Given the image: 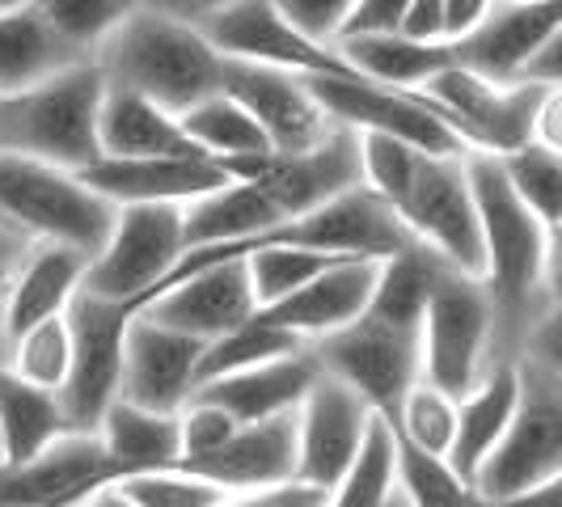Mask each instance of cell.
<instances>
[{"label":"cell","mask_w":562,"mask_h":507,"mask_svg":"<svg viewBox=\"0 0 562 507\" xmlns=\"http://www.w3.org/2000/svg\"><path fill=\"white\" fill-rule=\"evenodd\" d=\"M397 34L419 47H445V0H406Z\"/></svg>","instance_id":"cell-46"},{"label":"cell","mask_w":562,"mask_h":507,"mask_svg":"<svg viewBox=\"0 0 562 507\" xmlns=\"http://www.w3.org/2000/svg\"><path fill=\"white\" fill-rule=\"evenodd\" d=\"M0 342H4V275H0Z\"/></svg>","instance_id":"cell-52"},{"label":"cell","mask_w":562,"mask_h":507,"mask_svg":"<svg viewBox=\"0 0 562 507\" xmlns=\"http://www.w3.org/2000/svg\"><path fill=\"white\" fill-rule=\"evenodd\" d=\"M178 127H182V136L195 144L207 161H233V157L271 153L267 140H262V132H258V123L225 93H212L199 106L182 111L178 114Z\"/></svg>","instance_id":"cell-33"},{"label":"cell","mask_w":562,"mask_h":507,"mask_svg":"<svg viewBox=\"0 0 562 507\" xmlns=\"http://www.w3.org/2000/svg\"><path fill=\"white\" fill-rule=\"evenodd\" d=\"M397 499L406 507H470L474 491L445 457H427L397 440Z\"/></svg>","instance_id":"cell-41"},{"label":"cell","mask_w":562,"mask_h":507,"mask_svg":"<svg viewBox=\"0 0 562 507\" xmlns=\"http://www.w3.org/2000/svg\"><path fill=\"white\" fill-rule=\"evenodd\" d=\"M89 258L68 246H26L18 267L4 275V342L0 351L26 330L64 317L81 296Z\"/></svg>","instance_id":"cell-22"},{"label":"cell","mask_w":562,"mask_h":507,"mask_svg":"<svg viewBox=\"0 0 562 507\" xmlns=\"http://www.w3.org/2000/svg\"><path fill=\"white\" fill-rule=\"evenodd\" d=\"M394 507H406V504H402V499H394Z\"/></svg>","instance_id":"cell-53"},{"label":"cell","mask_w":562,"mask_h":507,"mask_svg":"<svg viewBox=\"0 0 562 507\" xmlns=\"http://www.w3.org/2000/svg\"><path fill=\"white\" fill-rule=\"evenodd\" d=\"M81 507H132V504L119 495V486H102V491H93Z\"/></svg>","instance_id":"cell-51"},{"label":"cell","mask_w":562,"mask_h":507,"mask_svg":"<svg viewBox=\"0 0 562 507\" xmlns=\"http://www.w3.org/2000/svg\"><path fill=\"white\" fill-rule=\"evenodd\" d=\"M225 64L228 59L212 52L199 26L173 18L169 4H132L123 26L93 56L106 89L148 98L169 114L191 111L203 98L221 93Z\"/></svg>","instance_id":"cell-2"},{"label":"cell","mask_w":562,"mask_h":507,"mask_svg":"<svg viewBox=\"0 0 562 507\" xmlns=\"http://www.w3.org/2000/svg\"><path fill=\"white\" fill-rule=\"evenodd\" d=\"M106 81L93 64H77L52 81L4 98L0 111V153L43 161L64 173H85L102 161L98 153V111Z\"/></svg>","instance_id":"cell-3"},{"label":"cell","mask_w":562,"mask_h":507,"mask_svg":"<svg viewBox=\"0 0 562 507\" xmlns=\"http://www.w3.org/2000/svg\"><path fill=\"white\" fill-rule=\"evenodd\" d=\"M516 372H520V406L499 444L482 457L470 478L479 504H495L562 478V360L520 356Z\"/></svg>","instance_id":"cell-4"},{"label":"cell","mask_w":562,"mask_h":507,"mask_svg":"<svg viewBox=\"0 0 562 507\" xmlns=\"http://www.w3.org/2000/svg\"><path fill=\"white\" fill-rule=\"evenodd\" d=\"M221 507H326V495L301 486V482H283L271 491H250V495H228Z\"/></svg>","instance_id":"cell-47"},{"label":"cell","mask_w":562,"mask_h":507,"mask_svg":"<svg viewBox=\"0 0 562 507\" xmlns=\"http://www.w3.org/2000/svg\"><path fill=\"white\" fill-rule=\"evenodd\" d=\"M93 436L114 465L119 482L132 474L173 470L182 457L178 452V415H153V410L127 406V402H114Z\"/></svg>","instance_id":"cell-27"},{"label":"cell","mask_w":562,"mask_h":507,"mask_svg":"<svg viewBox=\"0 0 562 507\" xmlns=\"http://www.w3.org/2000/svg\"><path fill=\"white\" fill-rule=\"evenodd\" d=\"M276 225H283V216L254 191L250 182H228L225 191L182 207L187 254L212 250V246H246V241L262 237L267 228Z\"/></svg>","instance_id":"cell-28"},{"label":"cell","mask_w":562,"mask_h":507,"mask_svg":"<svg viewBox=\"0 0 562 507\" xmlns=\"http://www.w3.org/2000/svg\"><path fill=\"white\" fill-rule=\"evenodd\" d=\"M322 376V368L313 360V347L296 351V356H283L271 364H258L250 372H237L225 381H212L195 390V397L212 402L216 410H225L237 427H250V422H267L292 415L305 394L313 390V381Z\"/></svg>","instance_id":"cell-23"},{"label":"cell","mask_w":562,"mask_h":507,"mask_svg":"<svg viewBox=\"0 0 562 507\" xmlns=\"http://www.w3.org/2000/svg\"><path fill=\"white\" fill-rule=\"evenodd\" d=\"M394 436L411 449L427 452V457H445L449 461L452 436H457V402L431 385H411L402 402H397L394 419Z\"/></svg>","instance_id":"cell-39"},{"label":"cell","mask_w":562,"mask_h":507,"mask_svg":"<svg viewBox=\"0 0 562 507\" xmlns=\"http://www.w3.org/2000/svg\"><path fill=\"white\" fill-rule=\"evenodd\" d=\"M495 364V313L482 283L445 271L419 322V381L461 402Z\"/></svg>","instance_id":"cell-6"},{"label":"cell","mask_w":562,"mask_h":507,"mask_svg":"<svg viewBox=\"0 0 562 507\" xmlns=\"http://www.w3.org/2000/svg\"><path fill=\"white\" fill-rule=\"evenodd\" d=\"M482 507H562V478L546 482V486H533V491H520V495H507V499H495V504Z\"/></svg>","instance_id":"cell-49"},{"label":"cell","mask_w":562,"mask_h":507,"mask_svg":"<svg viewBox=\"0 0 562 507\" xmlns=\"http://www.w3.org/2000/svg\"><path fill=\"white\" fill-rule=\"evenodd\" d=\"M495 166L504 173L507 191L516 195V203L546 233H559L562 237V153L529 144V148H516L507 157H495Z\"/></svg>","instance_id":"cell-35"},{"label":"cell","mask_w":562,"mask_h":507,"mask_svg":"<svg viewBox=\"0 0 562 507\" xmlns=\"http://www.w3.org/2000/svg\"><path fill=\"white\" fill-rule=\"evenodd\" d=\"M520 406V372L516 364H495L470 394L457 402V436H452L449 465L470 482L482 457L499 444L507 422Z\"/></svg>","instance_id":"cell-26"},{"label":"cell","mask_w":562,"mask_h":507,"mask_svg":"<svg viewBox=\"0 0 562 507\" xmlns=\"http://www.w3.org/2000/svg\"><path fill=\"white\" fill-rule=\"evenodd\" d=\"M402 4H406V0H351V4H347V18H342V30H338V43L397 34ZM338 43H335V47H338Z\"/></svg>","instance_id":"cell-45"},{"label":"cell","mask_w":562,"mask_h":507,"mask_svg":"<svg viewBox=\"0 0 562 507\" xmlns=\"http://www.w3.org/2000/svg\"><path fill=\"white\" fill-rule=\"evenodd\" d=\"M68 360H72L68 317H52V322L26 330L22 338H13L0 351V364L9 368L18 381H26L34 390H47L56 397L64 390V376H68Z\"/></svg>","instance_id":"cell-37"},{"label":"cell","mask_w":562,"mask_h":507,"mask_svg":"<svg viewBox=\"0 0 562 507\" xmlns=\"http://www.w3.org/2000/svg\"><path fill=\"white\" fill-rule=\"evenodd\" d=\"M64 436L68 422L59 410V397L18 381L0 364V465H26Z\"/></svg>","instance_id":"cell-29"},{"label":"cell","mask_w":562,"mask_h":507,"mask_svg":"<svg viewBox=\"0 0 562 507\" xmlns=\"http://www.w3.org/2000/svg\"><path fill=\"white\" fill-rule=\"evenodd\" d=\"M347 4L351 0H280L283 26L292 34H301L313 47H335L338 30H342V18H347Z\"/></svg>","instance_id":"cell-44"},{"label":"cell","mask_w":562,"mask_h":507,"mask_svg":"<svg viewBox=\"0 0 562 507\" xmlns=\"http://www.w3.org/2000/svg\"><path fill=\"white\" fill-rule=\"evenodd\" d=\"M397 221L406 237L445 271L465 280L482 275V225L465 178V157H423L397 207Z\"/></svg>","instance_id":"cell-8"},{"label":"cell","mask_w":562,"mask_h":507,"mask_svg":"<svg viewBox=\"0 0 562 507\" xmlns=\"http://www.w3.org/2000/svg\"><path fill=\"white\" fill-rule=\"evenodd\" d=\"M98 153L102 161H157V157H195L207 161L195 144L182 136L178 114L153 106L148 98L106 89L98 111Z\"/></svg>","instance_id":"cell-24"},{"label":"cell","mask_w":562,"mask_h":507,"mask_svg":"<svg viewBox=\"0 0 562 507\" xmlns=\"http://www.w3.org/2000/svg\"><path fill=\"white\" fill-rule=\"evenodd\" d=\"M114 482L98 436H64L26 465H0V507H81Z\"/></svg>","instance_id":"cell-18"},{"label":"cell","mask_w":562,"mask_h":507,"mask_svg":"<svg viewBox=\"0 0 562 507\" xmlns=\"http://www.w3.org/2000/svg\"><path fill=\"white\" fill-rule=\"evenodd\" d=\"M38 9L47 18V26L56 30L59 43L93 64V56L106 47V38L123 26L132 4H123V0H47Z\"/></svg>","instance_id":"cell-40"},{"label":"cell","mask_w":562,"mask_h":507,"mask_svg":"<svg viewBox=\"0 0 562 507\" xmlns=\"http://www.w3.org/2000/svg\"><path fill=\"white\" fill-rule=\"evenodd\" d=\"M64 317L72 335V360H68V376L59 390V410L68 422V436H93L102 415L119 402L123 338H127L136 309L81 292Z\"/></svg>","instance_id":"cell-9"},{"label":"cell","mask_w":562,"mask_h":507,"mask_svg":"<svg viewBox=\"0 0 562 507\" xmlns=\"http://www.w3.org/2000/svg\"><path fill=\"white\" fill-rule=\"evenodd\" d=\"M144 317H153L157 326L178 330V335L195 338V342H216L228 330L246 326L258 305L250 296L246 280V262H212L187 280L169 283L161 296H153L144 305Z\"/></svg>","instance_id":"cell-17"},{"label":"cell","mask_w":562,"mask_h":507,"mask_svg":"<svg viewBox=\"0 0 562 507\" xmlns=\"http://www.w3.org/2000/svg\"><path fill=\"white\" fill-rule=\"evenodd\" d=\"M119 495L132 507H221L228 499L221 486L195 478L187 470H153V474H132L114 482Z\"/></svg>","instance_id":"cell-42"},{"label":"cell","mask_w":562,"mask_h":507,"mask_svg":"<svg viewBox=\"0 0 562 507\" xmlns=\"http://www.w3.org/2000/svg\"><path fill=\"white\" fill-rule=\"evenodd\" d=\"M233 431H237V422L228 419L225 410H216V406L203 402V397H191V402L178 410V452H182L178 465L216 452Z\"/></svg>","instance_id":"cell-43"},{"label":"cell","mask_w":562,"mask_h":507,"mask_svg":"<svg viewBox=\"0 0 562 507\" xmlns=\"http://www.w3.org/2000/svg\"><path fill=\"white\" fill-rule=\"evenodd\" d=\"M0 111H4V102H0Z\"/></svg>","instance_id":"cell-55"},{"label":"cell","mask_w":562,"mask_h":507,"mask_svg":"<svg viewBox=\"0 0 562 507\" xmlns=\"http://www.w3.org/2000/svg\"><path fill=\"white\" fill-rule=\"evenodd\" d=\"M114 207L98 199L77 173L0 153V228L26 246H68L93 254L106 246Z\"/></svg>","instance_id":"cell-5"},{"label":"cell","mask_w":562,"mask_h":507,"mask_svg":"<svg viewBox=\"0 0 562 507\" xmlns=\"http://www.w3.org/2000/svg\"><path fill=\"white\" fill-rule=\"evenodd\" d=\"M178 470L221 486L225 495H250V491L296 482V410L280 419L237 427L216 452L199 461H182Z\"/></svg>","instance_id":"cell-20"},{"label":"cell","mask_w":562,"mask_h":507,"mask_svg":"<svg viewBox=\"0 0 562 507\" xmlns=\"http://www.w3.org/2000/svg\"><path fill=\"white\" fill-rule=\"evenodd\" d=\"M562 34V4L554 0H520V4H491L470 38L449 47L457 68L474 72L479 81L516 84L525 64Z\"/></svg>","instance_id":"cell-16"},{"label":"cell","mask_w":562,"mask_h":507,"mask_svg":"<svg viewBox=\"0 0 562 507\" xmlns=\"http://www.w3.org/2000/svg\"><path fill=\"white\" fill-rule=\"evenodd\" d=\"M216 166L225 169L228 182H250L283 221H301L326 207L330 199L360 187V148H356V132L347 127H335L310 153H288V157L254 153V157H233Z\"/></svg>","instance_id":"cell-11"},{"label":"cell","mask_w":562,"mask_h":507,"mask_svg":"<svg viewBox=\"0 0 562 507\" xmlns=\"http://www.w3.org/2000/svg\"><path fill=\"white\" fill-rule=\"evenodd\" d=\"M372 410L347 385L317 376L305 402L296 406V482L330 499L342 470L364 440Z\"/></svg>","instance_id":"cell-15"},{"label":"cell","mask_w":562,"mask_h":507,"mask_svg":"<svg viewBox=\"0 0 562 507\" xmlns=\"http://www.w3.org/2000/svg\"><path fill=\"white\" fill-rule=\"evenodd\" d=\"M246 280H250V296L258 313L280 305L288 296H296L305 283H313L322 271L338 267L342 258H326V254H310V250H292V246H262V250H250L246 258Z\"/></svg>","instance_id":"cell-36"},{"label":"cell","mask_w":562,"mask_h":507,"mask_svg":"<svg viewBox=\"0 0 562 507\" xmlns=\"http://www.w3.org/2000/svg\"><path fill=\"white\" fill-rule=\"evenodd\" d=\"M465 178L482 225V292L495 313V356L516 364L559 335V233H546L507 191L495 157L470 153Z\"/></svg>","instance_id":"cell-1"},{"label":"cell","mask_w":562,"mask_h":507,"mask_svg":"<svg viewBox=\"0 0 562 507\" xmlns=\"http://www.w3.org/2000/svg\"><path fill=\"white\" fill-rule=\"evenodd\" d=\"M77 64H89V59H81L59 43L38 4L9 0L0 9V102L52 81Z\"/></svg>","instance_id":"cell-25"},{"label":"cell","mask_w":562,"mask_h":507,"mask_svg":"<svg viewBox=\"0 0 562 507\" xmlns=\"http://www.w3.org/2000/svg\"><path fill=\"white\" fill-rule=\"evenodd\" d=\"M305 351V342L292 335H283L276 326H262L258 317H250L246 326L228 330L225 338L207 342L203 356H199V372H195V390L212 385V381H225V376H237V372H250L258 364H271V360H283V356H296Z\"/></svg>","instance_id":"cell-34"},{"label":"cell","mask_w":562,"mask_h":507,"mask_svg":"<svg viewBox=\"0 0 562 507\" xmlns=\"http://www.w3.org/2000/svg\"><path fill=\"white\" fill-rule=\"evenodd\" d=\"M225 98H233L250 114L262 132L271 153H310L335 132V123L317 106L305 77H292L280 68H258V64H225Z\"/></svg>","instance_id":"cell-13"},{"label":"cell","mask_w":562,"mask_h":507,"mask_svg":"<svg viewBox=\"0 0 562 507\" xmlns=\"http://www.w3.org/2000/svg\"><path fill=\"white\" fill-rule=\"evenodd\" d=\"M335 52L351 64L360 81L390 89V93H419L436 72H445L452 64L449 47H419V43H406L402 34L338 43Z\"/></svg>","instance_id":"cell-30"},{"label":"cell","mask_w":562,"mask_h":507,"mask_svg":"<svg viewBox=\"0 0 562 507\" xmlns=\"http://www.w3.org/2000/svg\"><path fill=\"white\" fill-rule=\"evenodd\" d=\"M470 507H482V504H479V499H474V504H470Z\"/></svg>","instance_id":"cell-54"},{"label":"cell","mask_w":562,"mask_h":507,"mask_svg":"<svg viewBox=\"0 0 562 507\" xmlns=\"http://www.w3.org/2000/svg\"><path fill=\"white\" fill-rule=\"evenodd\" d=\"M397 499V436L390 419L368 422L364 440L330 491L326 507H394Z\"/></svg>","instance_id":"cell-32"},{"label":"cell","mask_w":562,"mask_h":507,"mask_svg":"<svg viewBox=\"0 0 562 507\" xmlns=\"http://www.w3.org/2000/svg\"><path fill=\"white\" fill-rule=\"evenodd\" d=\"M199 356H203V342L166 330L153 317L136 313L123 338L119 402L153 410V415H178L195 397Z\"/></svg>","instance_id":"cell-14"},{"label":"cell","mask_w":562,"mask_h":507,"mask_svg":"<svg viewBox=\"0 0 562 507\" xmlns=\"http://www.w3.org/2000/svg\"><path fill=\"white\" fill-rule=\"evenodd\" d=\"M22 254H26V241H18L9 228H0V275H9Z\"/></svg>","instance_id":"cell-50"},{"label":"cell","mask_w":562,"mask_h":507,"mask_svg":"<svg viewBox=\"0 0 562 507\" xmlns=\"http://www.w3.org/2000/svg\"><path fill=\"white\" fill-rule=\"evenodd\" d=\"M356 148H360V191L381 199L397 216L402 199L415 182L423 153L397 136H381V132H356Z\"/></svg>","instance_id":"cell-38"},{"label":"cell","mask_w":562,"mask_h":507,"mask_svg":"<svg viewBox=\"0 0 562 507\" xmlns=\"http://www.w3.org/2000/svg\"><path fill=\"white\" fill-rule=\"evenodd\" d=\"M445 267L423 254L419 246H411L406 254H397L390 262L376 267V283H372V301H368V317L390 322L402 330H419L423 309L431 301V288L440 283Z\"/></svg>","instance_id":"cell-31"},{"label":"cell","mask_w":562,"mask_h":507,"mask_svg":"<svg viewBox=\"0 0 562 507\" xmlns=\"http://www.w3.org/2000/svg\"><path fill=\"white\" fill-rule=\"evenodd\" d=\"M322 376L347 385L376 419H394L397 402L419 385V330H402L376 317H360L347 330L313 342Z\"/></svg>","instance_id":"cell-10"},{"label":"cell","mask_w":562,"mask_h":507,"mask_svg":"<svg viewBox=\"0 0 562 507\" xmlns=\"http://www.w3.org/2000/svg\"><path fill=\"white\" fill-rule=\"evenodd\" d=\"M376 267L381 262H338L330 271H322L313 283H305L296 296L254 313V317L262 326H276L283 335L313 347V342L338 335L364 317L368 301H372V283H376Z\"/></svg>","instance_id":"cell-21"},{"label":"cell","mask_w":562,"mask_h":507,"mask_svg":"<svg viewBox=\"0 0 562 507\" xmlns=\"http://www.w3.org/2000/svg\"><path fill=\"white\" fill-rule=\"evenodd\" d=\"M182 254V207H119L106 246L85 267L81 292L140 313Z\"/></svg>","instance_id":"cell-7"},{"label":"cell","mask_w":562,"mask_h":507,"mask_svg":"<svg viewBox=\"0 0 562 507\" xmlns=\"http://www.w3.org/2000/svg\"><path fill=\"white\" fill-rule=\"evenodd\" d=\"M486 9H491V0H445V47H457L461 38H470L486 18Z\"/></svg>","instance_id":"cell-48"},{"label":"cell","mask_w":562,"mask_h":507,"mask_svg":"<svg viewBox=\"0 0 562 507\" xmlns=\"http://www.w3.org/2000/svg\"><path fill=\"white\" fill-rule=\"evenodd\" d=\"M305 84L335 127L397 136L411 148H419L423 157H470L449 132V123L419 93H390L368 81H326V77H313Z\"/></svg>","instance_id":"cell-12"},{"label":"cell","mask_w":562,"mask_h":507,"mask_svg":"<svg viewBox=\"0 0 562 507\" xmlns=\"http://www.w3.org/2000/svg\"><path fill=\"white\" fill-rule=\"evenodd\" d=\"M98 199L119 207H191L225 191L228 178L216 161L157 157V161H98L77 173Z\"/></svg>","instance_id":"cell-19"}]
</instances>
